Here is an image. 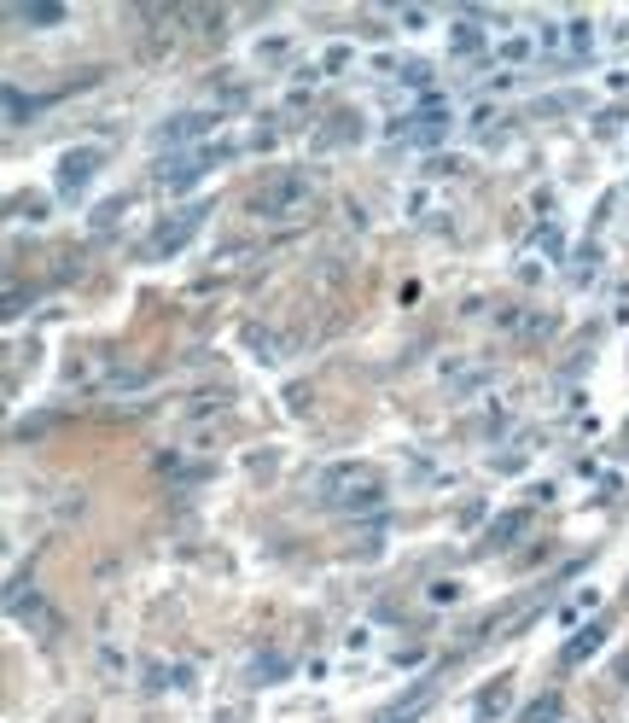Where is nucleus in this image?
Listing matches in <instances>:
<instances>
[{"label": "nucleus", "mask_w": 629, "mask_h": 723, "mask_svg": "<svg viewBox=\"0 0 629 723\" xmlns=\"http://www.w3.org/2000/svg\"><path fill=\"white\" fill-rule=\"evenodd\" d=\"M65 18V6H30V24H59Z\"/></svg>", "instance_id": "f3484780"}, {"label": "nucleus", "mask_w": 629, "mask_h": 723, "mask_svg": "<svg viewBox=\"0 0 629 723\" xmlns=\"http://www.w3.org/2000/svg\"><path fill=\"white\" fill-rule=\"evenodd\" d=\"M431 601H437V607H455V601H461V584H431Z\"/></svg>", "instance_id": "dca6fc26"}, {"label": "nucleus", "mask_w": 629, "mask_h": 723, "mask_svg": "<svg viewBox=\"0 0 629 723\" xmlns=\"http://www.w3.org/2000/svg\"><path fill=\"white\" fill-rule=\"evenodd\" d=\"M402 82H414V88H420V82H431V70L420 65V59H408V65H402Z\"/></svg>", "instance_id": "a211bd4d"}, {"label": "nucleus", "mask_w": 629, "mask_h": 723, "mask_svg": "<svg viewBox=\"0 0 629 723\" xmlns=\"http://www.w3.org/2000/svg\"><path fill=\"white\" fill-rule=\"evenodd\" d=\"M507 689H513V683L501 677V683H490V689L478 694V718H501V712H507Z\"/></svg>", "instance_id": "9b49d317"}, {"label": "nucleus", "mask_w": 629, "mask_h": 723, "mask_svg": "<svg viewBox=\"0 0 629 723\" xmlns=\"http://www.w3.org/2000/svg\"><path fill=\"white\" fill-rule=\"evenodd\" d=\"M210 129H216V117H210V111H175V117L158 123V146L181 152V146H193L199 135H210Z\"/></svg>", "instance_id": "7ed1b4c3"}, {"label": "nucleus", "mask_w": 629, "mask_h": 723, "mask_svg": "<svg viewBox=\"0 0 629 723\" xmlns=\"http://www.w3.org/2000/svg\"><path fill=\"white\" fill-rule=\"evenodd\" d=\"M397 140H414V146H431V140H443L449 135V117H397V129H391Z\"/></svg>", "instance_id": "0eeeda50"}, {"label": "nucleus", "mask_w": 629, "mask_h": 723, "mask_svg": "<svg viewBox=\"0 0 629 723\" xmlns=\"http://www.w3.org/2000/svg\"><path fill=\"white\" fill-rule=\"evenodd\" d=\"M321 496L338 514H379L385 508V479L373 467H362V461H344V467L321 473Z\"/></svg>", "instance_id": "f257e3e1"}, {"label": "nucleus", "mask_w": 629, "mask_h": 723, "mask_svg": "<svg viewBox=\"0 0 629 723\" xmlns=\"http://www.w3.org/2000/svg\"><path fill=\"white\" fill-rule=\"evenodd\" d=\"M560 718H565L560 694H542V700H530L525 712H519V723H560Z\"/></svg>", "instance_id": "9d476101"}, {"label": "nucleus", "mask_w": 629, "mask_h": 723, "mask_svg": "<svg viewBox=\"0 0 629 723\" xmlns=\"http://www.w3.org/2000/svg\"><path fill=\"white\" fill-rule=\"evenodd\" d=\"M105 164V152H94V146H82V152H65V158H59V193H82V187H88V175L100 170Z\"/></svg>", "instance_id": "20e7f679"}, {"label": "nucleus", "mask_w": 629, "mask_h": 723, "mask_svg": "<svg viewBox=\"0 0 629 723\" xmlns=\"http://www.w3.org/2000/svg\"><path fill=\"white\" fill-rule=\"evenodd\" d=\"M525 531H530V508H507V514L484 531V543H490V549H507V543H519Z\"/></svg>", "instance_id": "6e6552de"}, {"label": "nucleus", "mask_w": 629, "mask_h": 723, "mask_svg": "<svg viewBox=\"0 0 629 723\" xmlns=\"http://www.w3.org/2000/svg\"><path fill=\"white\" fill-rule=\"evenodd\" d=\"M501 59H513V65H519V59H530V41H525V35H513V41H501Z\"/></svg>", "instance_id": "2eb2a0df"}, {"label": "nucleus", "mask_w": 629, "mask_h": 723, "mask_svg": "<svg viewBox=\"0 0 629 723\" xmlns=\"http://www.w3.org/2000/svg\"><path fill=\"white\" fill-rule=\"evenodd\" d=\"M484 47V30L478 24H455V53H478Z\"/></svg>", "instance_id": "ddd939ff"}, {"label": "nucleus", "mask_w": 629, "mask_h": 723, "mask_svg": "<svg viewBox=\"0 0 629 723\" xmlns=\"http://www.w3.org/2000/svg\"><path fill=\"white\" fill-rule=\"evenodd\" d=\"M600 642H606V624H589V630H577L571 642H565V665H589V659L600 654Z\"/></svg>", "instance_id": "1a4fd4ad"}, {"label": "nucleus", "mask_w": 629, "mask_h": 723, "mask_svg": "<svg viewBox=\"0 0 629 723\" xmlns=\"http://www.w3.org/2000/svg\"><path fill=\"white\" fill-rule=\"evenodd\" d=\"M204 170H210V152H187V158H169L164 170H158V181H164L169 193H187Z\"/></svg>", "instance_id": "39448f33"}, {"label": "nucleus", "mask_w": 629, "mask_h": 723, "mask_svg": "<svg viewBox=\"0 0 629 723\" xmlns=\"http://www.w3.org/2000/svg\"><path fill=\"white\" fill-rule=\"evenodd\" d=\"M309 199H315V181L303 170H286V175H274L263 193H251V210H257V216H292V210H303Z\"/></svg>", "instance_id": "f03ea898"}, {"label": "nucleus", "mask_w": 629, "mask_h": 723, "mask_svg": "<svg viewBox=\"0 0 629 723\" xmlns=\"http://www.w3.org/2000/svg\"><path fill=\"white\" fill-rule=\"evenodd\" d=\"M35 105H41V100H24V94H18V88H12V82H6V123H12V129H18V123H24V117H30Z\"/></svg>", "instance_id": "f8f14e48"}, {"label": "nucleus", "mask_w": 629, "mask_h": 723, "mask_svg": "<svg viewBox=\"0 0 629 723\" xmlns=\"http://www.w3.org/2000/svg\"><path fill=\"white\" fill-rule=\"evenodd\" d=\"M426 706H431V694L420 689V694H414V700H408V706H402V712H391V718H385V723H414V718H420V712H426Z\"/></svg>", "instance_id": "4468645a"}, {"label": "nucleus", "mask_w": 629, "mask_h": 723, "mask_svg": "<svg viewBox=\"0 0 629 723\" xmlns=\"http://www.w3.org/2000/svg\"><path fill=\"white\" fill-rule=\"evenodd\" d=\"M204 216H210V205H193L187 216H175V222H164V234H158V240L146 245V251H152V257H164V251H181V245H187V234L199 228Z\"/></svg>", "instance_id": "423d86ee"}]
</instances>
